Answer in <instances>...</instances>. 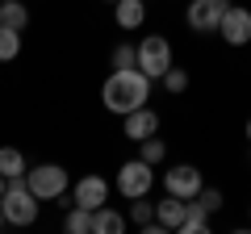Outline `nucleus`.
<instances>
[{
  "mask_svg": "<svg viewBox=\"0 0 251 234\" xmlns=\"http://www.w3.org/2000/svg\"><path fill=\"white\" fill-rule=\"evenodd\" d=\"M100 100H105L109 113L126 117V113H134L138 105H147L151 100V75L138 71V67H126V71H109L105 88H100Z\"/></svg>",
  "mask_w": 251,
  "mask_h": 234,
  "instance_id": "f257e3e1",
  "label": "nucleus"
},
{
  "mask_svg": "<svg viewBox=\"0 0 251 234\" xmlns=\"http://www.w3.org/2000/svg\"><path fill=\"white\" fill-rule=\"evenodd\" d=\"M38 209H42V201L29 192L25 176L9 180V188H4V197H0V213H4V222H9V226H34L38 222Z\"/></svg>",
  "mask_w": 251,
  "mask_h": 234,
  "instance_id": "f03ea898",
  "label": "nucleus"
},
{
  "mask_svg": "<svg viewBox=\"0 0 251 234\" xmlns=\"http://www.w3.org/2000/svg\"><path fill=\"white\" fill-rule=\"evenodd\" d=\"M25 184L38 201H63V192H67V167H59V163L25 167Z\"/></svg>",
  "mask_w": 251,
  "mask_h": 234,
  "instance_id": "7ed1b4c3",
  "label": "nucleus"
},
{
  "mask_svg": "<svg viewBox=\"0 0 251 234\" xmlns=\"http://www.w3.org/2000/svg\"><path fill=\"white\" fill-rule=\"evenodd\" d=\"M155 188V167L147 159H126L122 167H117V192L122 197H147V192Z\"/></svg>",
  "mask_w": 251,
  "mask_h": 234,
  "instance_id": "20e7f679",
  "label": "nucleus"
},
{
  "mask_svg": "<svg viewBox=\"0 0 251 234\" xmlns=\"http://www.w3.org/2000/svg\"><path fill=\"white\" fill-rule=\"evenodd\" d=\"M168 67H172V42L163 34H147L143 42H138V71H147L151 80H159Z\"/></svg>",
  "mask_w": 251,
  "mask_h": 234,
  "instance_id": "39448f33",
  "label": "nucleus"
},
{
  "mask_svg": "<svg viewBox=\"0 0 251 234\" xmlns=\"http://www.w3.org/2000/svg\"><path fill=\"white\" fill-rule=\"evenodd\" d=\"M201 188H205V180H201V171L193 167V163H176V167L163 171V192H172V197L193 201Z\"/></svg>",
  "mask_w": 251,
  "mask_h": 234,
  "instance_id": "423d86ee",
  "label": "nucleus"
},
{
  "mask_svg": "<svg viewBox=\"0 0 251 234\" xmlns=\"http://www.w3.org/2000/svg\"><path fill=\"white\" fill-rule=\"evenodd\" d=\"M218 34H222L226 46H247L251 42V9H243V4H226L222 21H218Z\"/></svg>",
  "mask_w": 251,
  "mask_h": 234,
  "instance_id": "0eeeda50",
  "label": "nucleus"
},
{
  "mask_svg": "<svg viewBox=\"0 0 251 234\" xmlns=\"http://www.w3.org/2000/svg\"><path fill=\"white\" fill-rule=\"evenodd\" d=\"M226 13V0H193L188 4V25L197 29V34H218V21Z\"/></svg>",
  "mask_w": 251,
  "mask_h": 234,
  "instance_id": "6e6552de",
  "label": "nucleus"
},
{
  "mask_svg": "<svg viewBox=\"0 0 251 234\" xmlns=\"http://www.w3.org/2000/svg\"><path fill=\"white\" fill-rule=\"evenodd\" d=\"M109 201V180H100L97 171L92 176H80L72 188V205H84V209H100Z\"/></svg>",
  "mask_w": 251,
  "mask_h": 234,
  "instance_id": "1a4fd4ad",
  "label": "nucleus"
},
{
  "mask_svg": "<svg viewBox=\"0 0 251 234\" xmlns=\"http://www.w3.org/2000/svg\"><path fill=\"white\" fill-rule=\"evenodd\" d=\"M122 130H126V138H130V142H143V138L159 134V113H155V109H147V105H138L134 113L122 117Z\"/></svg>",
  "mask_w": 251,
  "mask_h": 234,
  "instance_id": "9d476101",
  "label": "nucleus"
},
{
  "mask_svg": "<svg viewBox=\"0 0 251 234\" xmlns=\"http://www.w3.org/2000/svg\"><path fill=\"white\" fill-rule=\"evenodd\" d=\"M184 213H188V201L184 197H163V201H155V222L163 226V230H180V222H184Z\"/></svg>",
  "mask_w": 251,
  "mask_h": 234,
  "instance_id": "9b49d317",
  "label": "nucleus"
},
{
  "mask_svg": "<svg viewBox=\"0 0 251 234\" xmlns=\"http://www.w3.org/2000/svg\"><path fill=\"white\" fill-rule=\"evenodd\" d=\"M113 21L122 29H138L147 21V4H143V0H117V4H113Z\"/></svg>",
  "mask_w": 251,
  "mask_h": 234,
  "instance_id": "f8f14e48",
  "label": "nucleus"
},
{
  "mask_svg": "<svg viewBox=\"0 0 251 234\" xmlns=\"http://www.w3.org/2000/svg\"><path fill=\"white\" fill-rule=\"evenodd\" d=\"M126 230V217L117 209H109V201L100 209H92V234H122Z\"/></svg>",
  "mask_w": 251,
  "mask_h": 234,
  "instance_id": "ddd939ff",
  "label": "nucleus"
},
{
  "mask_svg": "<svg viewBox=\"0 0 251 234\" xmlns=\"http://www.w3.org/2000/svg\"><path fill=\"white\" fill-rule=\"evenodd\" d=\"M0 25L25 29V25H29V9L21 4V0H0Z\"/></svg>",
  "mask_w": 251,
  "mask_h": 234,
  "instance_id": "4468645a",
  "label": "nucleus"
},
{
  "mask_svg": "<svg viewBox=\"0 0 251 234\" xmlns=\"http://www.w3.org/2000/svg\"><path fill=\"white\" fill-rule=\"evenodd\" d=\"M0 176H4V180L25 176V155H21L17 146H0Z\"/></svg>",
  "mask_w": 251,
  "mask_h": 234,
  "instance_id": "2eb2a0df",
  "label": "nucleus"
},
{
  "mask_svg": "<svg viewBox=\"0 0 251 234\" xmlns=\"http://www.w3.org/2000/svg\"><path fill=\"white\" fill-rule=\"evenodd\" d=\"M63 230H67V234H92V209H84V205H67Z\"/></svg>",
  "mask_w": 251,
  "mask_h": 234,
  "instance_id": "dca6fc26",
  "label": "nucleus"
},
{
  "mask_svg": "<svg viewBox=\"0 0 251 234\" xmlns=\"http://www.w3.org/2000/svg\"><path fill=\"white\" fill-rule=\"evenodd\" d=\"M138 159H147V163H151V167H159V163L168 159V142H163L159 134L143 138V142H138Z\"/></svg>",
  "mask_w": 251,
  "mask_h": 234,
  "instance_id": "f3484780",
  "label": "nucleus"
},
{
  "mask_svg": "<svg viewBox=\"0 0 251 234\" xmlns=\"http://www.w3.org/2000/svg\"><path fill=\"white\" fill-rule=\"evenodd\" d=\"M180 230L184 234H205L209 230V213L197 205V201H188V213H184V222H180Z\"/></svg>",
  "mask_w": 251,
  "mask_h": 234,
  "instance_id": "a211bd4d",
  "label": "nucleus"
},
{
  "mask_svg": "<svg viewBox=\"0 0 251 234\" xmlns=\"http://www.w3.org/2000/svg\"><path fill=\"white\" fill-rule=\"evenodd\" d=\"M17 54H21V29L0 25V63H13Z\"/></svg>",
  "mask_w": 251,
  "mask_h": 234,
  "instance_id": "6ab92c4d",
  "label": "nucleus"
},
{
  "mask_svg": "<svg viewBox=\"0 0 251 234\" xmlns=\"http://www.w3.org/2000/svg\"><path fill=\"white\" fill-rule=\"evenodd\" d=\"M159 84H163V88H168V92H172V96H180V92H184V88H188V71H180V67H176V63H172V67H168V71H163V75H159Z\"/></svg>",
  "mask_w": 251,
  "mask_h": 234,
  "instance_id": "aec40b11",
  "label": "nucleus"
},
{
  "mask_svg": "<svg viewBox=\"0 0 251 234\" xmlns=\"http://www.w3.org/2000/svg\"><path fill=\"white\" fill-rule=\"evenodd\" d=\"M130 222H134V226H147V222H155V201H147V197H134V205H130Z\"/></svg>",
  "mask_w": 251,
  "mask_h": 234,
  "instance_id": "412c9836",
  "label": "nucleus"
},
{
  "mask_svg": "<svg viewBox=\"0 0 251 234\" xmlns=\"http://www.w3.org/2000/svg\"><path fill=\"white\" fill-rule=\"evenodd\" d=\"M113 67H117V71L138 67V46H117V50H113Z\"/></svg>",
  "mask_w": 251,
  "mask_h": 234,
  "instance_id": "4be33fe9",
  "label": "nucleus"
},
{
  "mask_svg": "<svg viewBox=\"0 0 251 234\" xmlns=\"http://www.w3.org/2000/svg\"><path fill=\"white\" fill-rule=\"evenodd\" d=\"M193 201H197V205L205 209V213H218V209H222V192H218V188H201Z\"/></svg>",
  "mask_w": 251,
  "mask_h": 234,
  "instance_id": "5701e85b",
  "label": "nucleus"
},
{
  "mask_svg": "<svg viewBox=\"0 0 251 234\" xmlns=\"http://www.w3.org/2000/svg\"><path fill=\"white\" fill-rule=\"evenodd\" d=\"M4 188H9V180H4V176H0V197H4Z\"/></svg>",
  "mask_w": 251,
  "mask_h": 234,
  "instance_id": "b1692460",
  "label": "nucleus"
},
{
  "mask_svg": "<svg viewBox=\"0 0 251 234\" xmlns=\"http://www.w3.org/2000/svg\"><path fill=\"white\" fill-rule=\"evenodd\" d=\"M247 138H251V117H247Z\"/></svg>",
  "mask_w": 251,
  "mask_h": 234,
  "instance_id": "393cba45",
  "label": "nucleus"
},
{
  "mask_svg": "<svg viewBox=\"0 0 251 234\" xmlns=\"http://www.w3.org/2000/svg\"><path fill=\"white\" fill-rule=\"evenodd\" d=\"M0 226H4V213H0Z\"/></svg>",
  "mask_w": 251,
  "mask_h": 234,
  "instance_id": "a878e982",
  "label": "nucleus"
},
{
  "mask_svg": "<svg viewBox=\"0 0 251 234\" xmlns=\"http://www.w3.org/2000/svg\"><path fill=\"white\" fill-rule=\"evenodd\" d=\"M105 4H117V0H105Z\"/></svg>",
  "mask_w": 251,
  "mask_h": 234,
  "instance_id": "bb28decb",
  "label": "nucleus"
},
{
  "mask_svg": "<svg viewBox=\"0 0 251 234\" xmlns=\"http://www.w3.org/2000/svg\"><path fill=\"white\" fill-rule=\"evenodd\" d=\"M247 159H251V155H247Z\"/></svg>",
  "mask_w": 251,
  "mask_h": 234,
  "instance_id": "cd10ccee",
  "label": "nucleus"
}]
</instances>
